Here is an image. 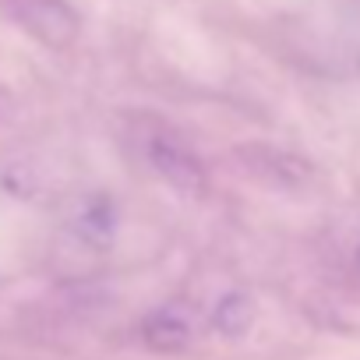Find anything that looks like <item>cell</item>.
<instances>
[{
    "label": "cell",
    "mask_w": 360,
    "mask_h": 360,
    "mask_svg": "<svg viewBox=\"0 0 360 360\" xmlns=\"http://www.w3.org/2000/svg\"><path fill=\"white\" fill-rule=\"evenodd\" d=\"M251 318H255V307H251V300H248L244 293H230V297H223L219 307H216V328L226 332V335L248 332Z\"/></svg>",
    "instance_id": "4"
},
{
    "label": "cell",
    "mask_w": 360,
    "mask_h": 360,
    "mask_svg": "<svg viewBox=\"0 0 360 360\" xmlns=\"http://www.w3.org/2000/svg\"><path fill=\"white\" fill-rule=\"evenodd\" d=\"M141 339L152 349H184L191 339V321L176 307H159L141 321Z\"/></svg>",
    "instance_id": "3"
},
{
    "label": "cell",
    "mask_w": 360,
    "mask_h": 360,
    "mask_svg": "<svg viewBox=\"0 0 360 360\" xmlns=\"http://www.w3.org/2000/svg\"><path fill=\"white\" fill-rule=\"evenodd\" d=\"M356 258H360V255H356Z\"/></svg>",
    "instance_id": "5"
},
{
    "label": "cell",
    "mask_w": 360,
    "mask_h": 360,
    "mask_svg": "<svg viewBox=\"0 0 360 360\" xmlns=\"http://www.w3.org/2000/svg\"><path fill=\"white\" fill-rule=\"evenodd\" d=\"M15 15L46 50H71L82 36V18L68 0H15Z\"/></svg>",
    "instance_id": "2"
},
{
    "label": "cell",
    "mask_w": 360,
    "mask_h": 360,
    "mask_svg": "<svg viewBox=\"0 0 360 360\" xmlns=\"http://www.w3.org/2000/svg\"><path fill=\"white\" fill-rule=\"evenodd\" d=\"M145 162L169 188L184 191V195H205V188H209V173H205L202 159L195 155V148L162 124L152 134H145Z\"/></svg>",
    "instance_id": "1"
}]
</instances>
